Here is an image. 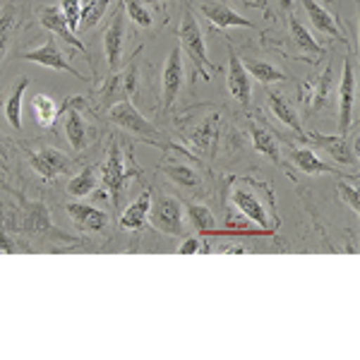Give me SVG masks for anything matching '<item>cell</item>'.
<instances>
[{"label": "cell", "mask_w": 360, "mask_h": 360, "mask_svg": "<svg viewBox=\"0 0 360 360\" xmlns=\"http://www.w3.org/2000/svg\"><path fill=\"white\" fill-rule=\"evenodd\" d=\"M60 113H68V118H65L68 142L72 144L75 152H84V149L89 147L91 139H94V130H91V127L86 125L82 111H79L77 106H72V98H68V101L63 103Z\"/></svg>", "instance_id": "cell-15"}, {"label": "cell", "mask_w": 360, "mask_h": 360, "mask_svg": "<svg viewBox=\"0 0 360 360\" xmlns=\"http://www.w3.org/2000/svg\"><path fill=\"white\" fill-rule=\"evenodd\" d=\"M154 207L149 209V224L152 229L161 231L166 236H188V226H185V207L178 197L166 195L152 190Z\"/></svg>", "instance_id": "cell-4"}, {"label": "cell", "mask_w": 360, "mask_h": 360, "mask_svg": "<svg viewBox=\"0 0 360 360\" xmlns=\"http://www.w3.org/2000/svg\"><path fill=\"white\" fill-rule=\"evenodd\" d=\"M37 17H39V22L49 29L53 37H60V39H65V41L72 46V49H77L79 53L89 58V53H86V46L79 41L77 39V34L72 32V29L68 27V22H65V17H63V10L58 8V5H41V8L37 10Z\"/></svg>", "instance_id": "cell-14"}, {"label": "cell", "mask_w": 360, "mask_h": 360, "mask_svg": "<svg viewBox=\"0 0 360 360\" xmlns=\"http://www.w3.org/2000/svg\"><path fill=\"white\" fill-rule=\"evenodd\" d=\"M120 3H123V8H125V15L130 17L135 25H139L142 29H149L154 25L152 13H149L147 5H144L142 0H120Z\"/></svg>", "instance_id": "cell-34"}, {"label": "cell", "mask_w": 360, "mask_h": 360, "mask_svg": "<svg viewBox=\"0 0 360 360\" xmlns=\"http://www.w3.org/2000/svg\"><path fill=\"white\" fill-rule=\"evenodd\" d=\"M27 86H29V79L22 77L20 82L13 86V91H10V94L5 96V101H3L5 118H8L10 127H13V130H17V132H22V96H25Z\"/></svg>", "instance_id": "cell-27"}, {"label": "cell", "mask_w": 360, "mask_h": 360, "mask_svg": "<svg viewBox=\"0 0 360 360\" xmlns=\"http://www.w3.org/2000/svg\"><path fill=\"white\" fill-rule=\"evenodd\" d=\"M327 3H332V5H334V3H339V0H327Z\"/></svg>", "instance_id": "cell-40"}, {"label": "cell", "mask_w": 360, "mask_h": 360, "mask_svg": "<svg viewBox=\"0 0 360 360\" xmlns=\"http://www.w3.org/2000/svg\"><path fill=\"white\" fill-rule=\"evenodd\" d=\"M22 58H25L27 63H39V65L58 70V72H68V75H72V77H77V79H86L84 75L79 72V70L75 68V65H70L68 58L60 53V49H58L53 34L46 39L44 46H39V49H34V51H27V53L22 56Z\"/></svg>", "instance_id": "cell-10"}, {"label": "cell", "mask_w": 360, "mask_h": 360, "mask_svg": "<svg viewBox=\"0 0 360 360\" xmlns=\"http://www.w3.org/2000/svg\"><path fill=\"white\" fill-rule=\"evenodd\" d=\"M300 139H310L317 147L327 149V154L332 156L336 164L344 166H353L358 161V142L348 144L346 135H322V132H307V135H300Z\"/></svg>", "instance_id": "cell-13"}, {"label": "cell", "mask_w": 360, "mask_h": 360, "mask_svg": "<svg viewBox=\"0 0 360 360\" xmlns=\"http://www.w3.org/2000/svg\"><path fill=\"white\" fill-rule=\"evenodd\" d=\"M353 103H356V70H353V58L346 56L339 89V135H348V130H351Z\"/></svg>", "instance_id": "cell-11"}, {"label": "cell", "mask_w": 360, "mask_h": 360, "mask_svg": "<svg viewBox=\"0 0 360 360\" xmlns=\"http://www.w3.org/2000/svg\"><path fill=\"white\" fill-rule=\"evenodd\" d=\"M300 91H303V106L307 111H322V108L329 106V98L334 94V75H332V65H327L322 75H319L317 82H305L300 84Z\"/></svg>", "instance_id": "cell-16"}, {"label": "cell", "mask_w": 360, "mask_h": 360, "mask_svg": "<svg viewBox=\"0 0 360 360\" xmlns=\"http://www.w3.org/2000/svg\"><path fill=\"white\" fill-rule=\"evenodd\" d=\"M65 212H68V217L72 219V224L77 226L79 231H86V233H98V231H103L108 226V214L91 205L70 202V205H65Z\"/></svg>", "instance_id": "cell-19"}, {"label": "cell", "mask_w": 360, "mask_h": 360, "mask_svg": "<svg viewBox=\"0 0 360 360\" xmlns=\"http://www.w3.org/2000/svg\"><path fill=\"white\" fill-rule=\"evenodd\" d=\"M27 15V0H10L0 13V65L13 46L17 32L22 29V20Z\"/></svg>", "instance_id": "cell-12"}, {"label": "cell", "mask_w": 360, "mask_h": 360, "mask_svg": "<svg viewBox=\"0 0 360 360\" xmlns=\"http://www.w3.org/2000/svg\"><path fill=\"white\" fill-rule=\"evenodd\" d=\"M60 10H63V17H65L68 27L77 34L79 20H82V5H79V0H60Z\"/></svg>", "instance_id": "cell-35"}, {"label": "cell", "mask_w": 360, "mask_h": 360, "mask_svg": "<svg viewBox=\"0 0 360 360\" xmlns=\"http://www.w3.org/2000/svg\"><path fill=\"white\" fill-rule=\"evenodd\" d=\"M125 8L123 3L115 8V13L103 32V53H106L108 70L115 72L123 63V46H125Z\"/></svg>", "instance_id": "cell-8"}, {"label": "cell", "mask_w": 360, "mask_h": 360, "mask_svg": "<svg viewBox=\"0 0 360 360\" xmlns=\"http://www.w3.org/2000/svg\"><path fill=\"white\" fill-rule=\"evenodd\" d=\"M185 79V70H183V51L180 46L168 53L166 63H164V72H161V108L171 111L173 103L180 94V86H183Z\"/></svg>", "instance_id": "cell-7"}, {"label": "cell", "mask_w": 360, "mask_h": 360, "mask_svg": "<svg viewBox=\"0 0 360 360\" xmlns=\"http://www.w3.org/2000/svg\"><path fill=\"white\" fill-rule=\"evenodd\" d=\"M219 137H221V115L209 113L197 123L193 130L185 132V139L200 152L202 156H214L217 152Z\"/></svg>", "instance_id": "cell-9"}, {"label": "cell", "mask_w": 360, "mask_h": 360, "mask_svg": "<svg viewBox=\"0 0 360 360\" xmlns=\"http://www.w3.org/2000/svg\"><path fill=\"white\" fill-rule=\"evenodd\" d=\"M178 41H180V51H185L190 58H193V68L195 72L200 75L202 79H212V75L217 72V65H212L207 58V44H205V34H202L200 25H197L195 15L190 10H185L183 20H180L178 27Z\"/></svg>", "instance_id": "cell-2"}, {"label": "cell", "mask_w": 360, "mask_h": 360, "mask_svg": "<svg viewBox=\"0 0 360 360\" xmlns=\"http://www.w3.org/2000/svg\"><path fill=\"white\" fill-rule=\"evenodd\" d=\"M250 137H252V147L257 154L271 159L276 166H281V152H278V139L274 132L266 125L257 123V120H250Z\"/></svg>", "instance_id": "cell-24"}, {"label": "cell", "mask_w": 360, "mask_h": 360, "mask_svg": "<svg viewBox=\"0 0 360 360\" xmlns=\"http://www.w3.org/2000/svg\"><path fill=\"white\" fill-rule=\"evenodd\" d=\"M178 255H197V252H202V243H200V238H195V236H188L183 243H180V248L176 250Z\"/></svg>", "instance_id": "cell-37"}, {"label": "cell", "mask_w": 360, "mask_h": 360, "mask_svg": "<svg viewBox=\"0 0 360 360\" xmlns=\"http://www.w3.org/2000/svg\"><path fill=\"white\" fill-rule=\"evenodd\" d=\"M166 178L173 180L176 185H180V188H197L200 185V176H197L195 168L190 166H183V164H171L164 168Z\"/></svg>", "instance_id": "cell-32"}, {"label": "cell", "mask_w": 360, "mask_h": 360, "mask_svg": "<svg viewBox=\"0 0 360 360\" xmlns=\"http://www.w3.org/2000/svg\"><path fill=\"white\" fill-rule=\"evenodd\" d=\"M25 214H27L25 229L29 231V233L58 238V240H70L68 236H63L60 231H56V226L51 224L49 207H46L44 202H25Z\"/></svg>", "instance_id": "cell-20"}, {"label": "cell", "mask_w": 360, "mask_h": 360, "mask_svg": "<svg viewBox=\"0 0 360 360\" xmlns=\"http://www.w3.org/2000/svg\"><path fill=\"white\" fill-rule=\"evenodd\" d=\"M149 209H152V190H144L132 205L120 214L118 226L123 231H142L149 224Z\"/></svg>", "instance_id": "cell-23"}, {"label": "cell", "mask_w": 360, "mask_h": 360, "mask_svg": "<svg viewBox=\"0 0 360 360\" xmlns=\"http://www.w3.org/2000/svg\"><path fill=\"white\" fill-rule=\"evenodd\" d=\"M300 5H303L307 20H310V25L315 27L317 32L327 34V37H332V39H336V41L348 46V39L344 37V32H341L339 20H336V17L329 13L327 8H322L317 0H300Z\"/></svg>", "instance_id": "cell-18"}, {"label": "cell", "mask_w": 360, "mask_h": 360, "mask_svg": "<svg viewBox=\"0 0 360 360\" xmlns=\"http://www.w3.org/2000/svg\"><path fill=\"white\" fill-rule=\"evenodd\" d=\"M113 0H91L89 5L82 8V20H79V29H91L101 22V17L106 15V10L111 8Z\"/></svg>", "instance_id": "cell-33"}, {"label": "cell", "mask_w": 360, "mask_h": 360, "mask_svg": "<svg viewBox=\"0 0 360 360\" xmlns=\"http://www.w3.org/2000/svg\"><path fill=\"white\" fill-rule=\"evenodd\" d=\"M240 180L245 185L231 190V202H233V207L243 217H248L252 224H257L264 233H274L281 221H278V217L274 212V195H271V190L264 193V197H259L264 183H257V180H250V178H240Z\"/></svg>", "instance_id": "cell-1"}, {"label": "cell", "mask_w": 360, "mask_h": 360, "mask_svg": "<svg viewBox=\"0 0 360 360\" xmlns=\"http://www.w3.org/2000/svg\"><path fill=\"white\" fill-rule=\"evenodd\" d=\"M27 156H29V164H32L34 173L44 180H53L75 168V161L70 159L68 154H63L60 149H53V147L29 149Z\"/></svg>", "instance_id": "cell-6"}, {"label": "cell", "mask_w": 360, "mask_h": 360, "mask_svg": "<svg viewBox=\"0 0 360 360\" xmlns=\"http://www.w3.org/2000/svg\"><path fill=\"white\" fill-rule=\"evenodd\" d=\"M108 120L120 127V130L130 132V135H137V137H147L149 142L154 144H161L159 142V127H156L154 123H149L147 118H144L142 113L135 108V103L130 101V98H123V101L113 103L111 108H108ZM164 147V144H161Z\"/></svg>", "instance_id": "cell-5"}, {"label": "cell", "mask_w": 360, "mask_h": 360, "mask_svg": "<svg viewBox=\"0 0 360 360\" xmlns=\"http://www.w3.org/2000/svg\"><path fill=\"white\" fill-rule=\"evenodd\" d=\"M243 65H245V70L250 72V77L259 79L262 84H276V82H286L288 79V75L283 72V70H278L276 65H271V63L257 60V58H248Z\"/></svg>", "instance_id": "cell-29"}, {"label": "cell", "mask_w": 360, "mask_h": 360, "mask_svg": "<svg viewBox=\"0 0 360 360\" xmlns=\"http://www.w3.org/2000/svg\"><path fill=\"white\" fill-rule=\"evenodd\" d=\"M266 103H269V111L274 113L276 118L288 127V130H293L298 137L305 135L298 113H295V108L286 101V98H283V94H278V91H266Z\"/></svg>", "instance_id": "cell-26"}, {"label": "cell", "mask_w": 360, "mask_h": 360, "mask_svg": "<svg viewBox=\"0 0 360 360\" xmlns=\"http://www.w3.org/2000/svg\"><path fill=\"white\" fill-rule=\"evenodd\" d=\"M336 190H339V200L344 202V205H348V209H351L353 214L360 212V195H358V188H353V185H348L341 180L339 185H336Z\"/></svg>", "instance_id": "cell-36"}, {"label": "cell", "mask_w": 360, "mask_h": 360, "mask_svg": "<svg viewBox=\"0 0 360 360\" xmlns=\"http://www.w3.org/2000/svg\"><path fill=\"white\" fill-rule=\"evenodd\" d=\"M188 217H190V221H193L195 231L200 236H209V233H214V229H217V221H214L212 209L200 205V202H190V205H188Z\"/></svg>", "instance_id": "cell-30"}, {"label": "cell", "mask_w": 360, "mask_h": 360, "mask_svg": "<svg viewBox=\"0 0 360 360\" xmlns=\"http://www.w3.org/2000/svg\"><path fill=\"white\" fill-rule=\"evenodd\" d=\"M139 176V166L132 164V161L125 159V152L120 147L118 139H113L111 147H108V156L101 166V180H103V188L111 193V202L118 205L120 197L125 193V185L127 180L137 178Z\"/></svg>", "instance_id": "cell-3"}, {"label": "cell", "mask_w": 360, "mask_h": 360, "mask_svg": "<svg viewBox=\"0 0 360 360\" xmlns=\"http://www.w3.org/2000/svg\"><path fill=\"white\" fill-rule=\"evenodd\" d=\"M29 106H32L34 123L39 127H46V130H51V127L56 125L58 115H60V108L56 106L53 98L46 96V94H34L32 101H29Z\"/></svg>", "instance_id": "cell-28"}, {"label": "cell", "mask_w": 360, "mask_h": 360, "mask_svg": "<svg viewBox=\"0 0 360 360\" xmlns=\"http://www.w3.org/2000/svg\"><path fill=\"white\" fill-rule=\"evenodd\" d=\"M202 15L209 20V25L219 27V29H229V27H243V29H252V22L245 20L243 15H238L236 10H231L229 5L219 3V0H205L200 5Z\"/></svg>", "instance_id": "cell-21"}, {"label": "cell", "mask_w": 360, "mask_h": 360, "mask_svg": "<svg viewBox=\"0 0 360 360\" xmlns=\"http://www.w3.org/2000/svg\"><path fill=\"white\" fill-rule=\"evenodd\" d=\"M94 188H96V171L94 168H84L82 173H77V176L68 183V195L84 197V195L94 193Z\"/></svg>", "instance_id": "cell-31"}, {"label": "cell", "mask_w": 360, "mask_h": 360, "mask_svg": "<svg viewBox=\"0 0 360 360\" xmlns=\"http://www.w3.org/2000/svg\"><path fill=\"white\" fill-rule=\"evenodd\" d=\"M288 29H291L293 44L298 46V49L303 51V53H307V58H310L312 63H317L319 58H324V53H327V49H324V46L319 44L310 32H307V27H305L303 22H300L295 15L288 17Z\"/></svg>", "instance_id": "cell-25"}, {"label": "cell", "mask_w": 360, "mask_h": 360, "mask_svg": "<svg viewBox=\"0 0 360 360\" xmlns=\"http://www.w3.org/2000/svg\"><path fill=\"white\" fill-rule=\"evenodd\" d=\"M288 156H291L293 166L298 168L300 173H307V176H329V173H339L334 166H329L327 161H322L315 154V149L310 147H295V144H288Z\"/></svg>", "instance_id": "cell-22"}, {"label": "cell", "mask_w": 360, "mask_h": 360, "mask_svg": "<svg viewBox=\"0 0 360 360\" xmlns=\"http://www.w3.org/2000/svg\"><path fill=\"white\" fill-rule=\"evenodd\" d=\"M229 77H226V86H229L231 96L236 98L243 106H250V98H252V82H250V72L243 65V60L236 56V51L229 46Z\"/></svg>", "instance_id": "cell-17"}, {"label": "cell", "mask_w": 360, "mask_h": 360, "mask_svg": "<svg viewBox=\"0 0 360 360\" xmlns=\"http://www.w3.org/2000/svg\"><path fill=\"white\" fill-rule=\"evenodd\" d=\"M278 3H281L283 10H291L293 8V0H278Z\"/></svg>", "instance_id": "cell-39"}, {"label": "cell", "mask_w": 360, "mask_h": 360, "mask_svg": "<svg viewBox=\"0 0 360 360\" xmlns=\"http://www.w3.org/2000/svg\"><path fill=\"white\" fill-rule=\"evenodd\" d=\"M0 156H3V159H8V139H5V137H0Z\"/></svg>", "instance_id": "cell-38"}]
</instances>
